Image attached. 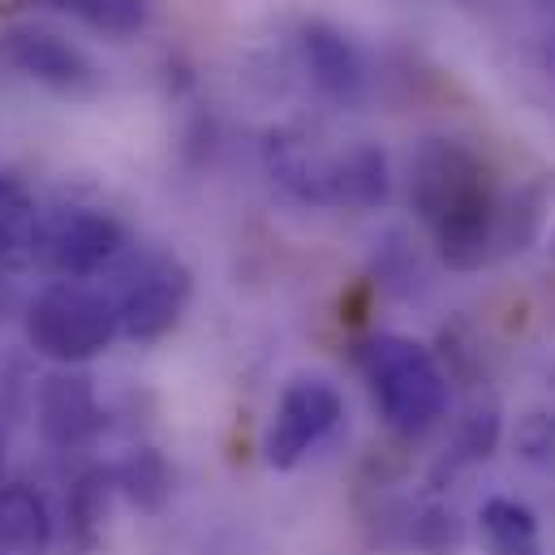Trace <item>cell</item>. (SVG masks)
Segmentation results:
<instances>
[{"label": "cell", "mask_w": 555, "mask_h": 555, "mask_svg": "<svg viewBox=\"0 0 555 555\" xmlns=\"http://www.w3.org/2000/svg\"><path fill=\"white\" fill-rule=\"evenodd\" d=\"M392 194L388 155L375 142H349L336 151V207L340 211H375Z\"/></svg>", "instance_id": "obj_11"}, {"label": "cell", "mask_w": 555, "mask_h": 555, "mask_svg": "<svg viewBox=\"0 0 555 555\" xmlns=\"http://www.w3.org/2000/svg\"><path fill=\"white\" fill-rule=\"evenodd\" d=\"M117 474V487L139 504V508H159L164 504V495H168V465H164V456L155 452V448H139L121 469H113Z\"/></svg>", "instance_id": "obj_17"}, {"label": "cell", "mask_w": 555, "mask_h": 555, "mask_svg": "<svg viewBox=\"0 0 555 555\" xmlns=\"http://www.w3.org/2000/svg\"><path fill=\"white\" fill-rule=\"evenodd\" d=\"M190 293H194V276L181 259H172V255L142 259L113 297L117 336L139 340V345L168 336L181 323V314L190 306Z\"/></svg>", "instance_id": "obj_6"}, {"label": "cell", "mask_w": 555, "mask_h": 555, "mask_svg": "<svg viewBox=\"0 0 555 555\" xmlns=\"http://www.w3.org/2000/svg\"><path fill=\"white\" fill-rule=\"evenodd\" d=\"M358 366L375 410L397 435H422L448 414V375L414 336H371L358 353Z\"/></svg>", "instance_id": "obj_2"}, {"label": "cell", "mask_w": 555, "mask_h": 555, "mask_svg": "<svg viewBox=\"0 0 555 555\" xmlns=\"http://www.w3.org/2000/svg\"><path fill=\"white\" fill-rule=\"evenodd\" d=\"M517 448L530 456V461H552L555 448V417L552 414H530L517 426Z\"/></svg>", "instance_id": "obj_19"}, {"label": "cell", "mask_w": 555, "mask_h": 555, "mask_svg": "<svg viewBox=\"0 0 555 555\" xmlns=\"http://www.w3.org/2000/svg\"><path fill=\"white\" fill-rule=\"evenodd\" d=\"M297 48H301V65L323 100L353 108L366 95V65L345 30H336L332 22H306L297 30Z\"/></svg>", "instance_id": "obj_9"}, {"label": "cell", "mask_w": 555, "mask_h": 555, "mask_svg": "<svg viewBox=\"0 0 555 555\" xmlns=\"http://www.w3.org/2000/svg\"><path fill=\"white\" fill-rule=\"evenodd\" d=\"M35 233H39V207L35 194L0 172V272L35 268Z\"/></svg>", "instance_id": "obj_13"}, {"label": "cell", "mask_w": 555, "mask_h": 555, "mask_svg": "<svg viewBox=\"0 0 555 555\" xmlns=\"http://www.w3.org/2000/svg\"><path fill=\"white\" fill-rule=\"evenodd\" d=\"M263 168L280 190L306 207H336V151H323L297 130H272L263 139Z\"/></svg>", "instance_id": "obj_8"}, {"label": "cell", "mask_w": 555, "mask_h": 555, "mask_svg": "<svg viewBox=\"0 0 555 555\" xmlns=\"http://www.w3.org/2000/svg\"><path fill=\"white\" fill-rule=\"evenodd\" d=\"M126 250V229L117 216L100 207H56L52 216H39L35 233V268L56 280H91L117 263Z\"/></svg>", "instance_id": "obj_4"}, {"label": "cell", "mask_w": 555, "mask_h": 555, "mask_svg": "<svg viewBox=\"0 0 555 555\" xmlns=\"http://www.w3.org/2000/svg\"><path fill=\"white\" fill-rule=\"evenodd\" d=\"M478 530H482L487 555H543V534L534 513L508 495H495L482 504Z\"/></svg>", "instance_id": "obj_14"}, {"label": "cell", "mask_w": 555, "mask_h": 555, "mask_svg": "<svg viewBox=\"0 0 555 555\" xmlns=\"http://www.w3.org/2000/svg\"><path fill=\"white\" fill-rule=\"evenodd\" d=\"M95 426H100V401H95V384L82 371L61 366L56 375L43 379V388H39V430L56 448L82 443Z\"/></svg>", "instance_id": "obj_10"}, {"label": "cell", "mask_w": 555, "mask_h": 555, "mask_svg": "<svg viewBox=\"0 0 555 555\" xmlns=\"http://www.w3.org/2000/svg\"><path fill=\"white\" fill-rule=\"evenodd\" d=\"M22 332L39 358L56 366H82L117 340V310L113 297H104L100 288L56 280L26 306Z\"/></svg>", "instance_id": "obj_3"}, {"label": "cell", "mask_w": 555, "mask_h": 555, "mask_svg": "<svg viewBox=\"0 0 555 555\" xmlns=\"http://www.w3.org/2000/svg\"><path fill=\"white\" fill-rule=\"evenodd\" d=\"M552 250H555V237H552Z\"/></svg>", "instance_id": "obj_20"}, {"label": "cell", "mask_w": 555, "mask_h": 555, "mask_svg": "<svg viewBox=\"0 0 555 555\" xmlns=\"http://www.w3.org/2000/svg\"><path fill=\"white\" fill-rule=\"evenodd\" d=\"M113 491H117V474L113 469H87L74 491H69V504H65V517H69V543L78 552H91L104 534V521H108V508H113Z\"/></svg>", "instance_id": "obj_15"}, {"label": "cell", "mask_w": 555, "mask_h": 555, "mask_svg": "<svg viewBox=\"0 0 555 555\" xmlns=\"http://www.w3.org/2000/svg\"><path fill=\"white\" fill-rule=\"evenodd\" d=\"M340 422H345V397L336 384L319 375L293 379L280 392L272 422L263 430V461L272 469H297L323 439H332Z\"/></svg>", "instance_id": "obj_5"}, {"label": "cell", "mask_w": 555, "mask_h": 555, "mask_svg": "<svg viewBox=\"0 0 555 555\" xmlns=\"http://www.w3.org/2000/svg\"><path fill=\"white\" fill-rule=\"evenodd\" d=\"M410 203L430 229L439 259L474 272L491 259L500 233V198L487 159L461 139H426L410 164Z\"/></svg>", "instance_id": "obj_1"}, {"label": "cell", "mask_w": 555, "mask_h": 555, "mask_svg": "<svg viewBox=\"0 0 555 555\" xmlns=\"http://www.w3.org/2000/svg\"><path fill=\"white\" fill-rule=\"evenodd\" d=\"M414 539L422 552L430 555H448L461 547V526H456V517L452 513H443V508H430V513H422L414 526Z\"/></svg>", "instance_id": "obj_18"}, {"label": "cell", "mask_w": 555, "mask_h": 555, "mask_svg": "<svg viewBox=\"0 0 555 555\" xmlns=\"http://www.w3.org/2000/svg\"><path fill=\"white\" fill-rule=\"evenodd\" d=\"M56 13H69L104 35H139L151 22V0H30Z\"/></svg>", "instance_id": "obj_16"}, {"label": "cell", "mask_w": 555, "mask_h": 555, "mask_svg": "<svg viewBox=\"0 0 555 555\" xmlns=\"http://www.w3.org/2000/svg\"><path fill=\"white\" fill-rule=\"evenodd\" d=\"M52 517L35 487L0 482V555H48Z\"/></svg>", "instance_id": "obj_12"}, {"label": "cell", "mask_w": 555, "mask_h": 555, "mask_svg": "<svg viewBox=\"0 0 555 555\" xmlns=\"http://www.w3.org/2000/svg\"><path fill=\"white\" fill-rule=\"evenodd\" d=\"M0 52L17 74L56 95H91L100 87V74L87 61V52L52 30H9L0 39Z\"/></svg>", "instance_id": "obj_7"}]
</instances>
